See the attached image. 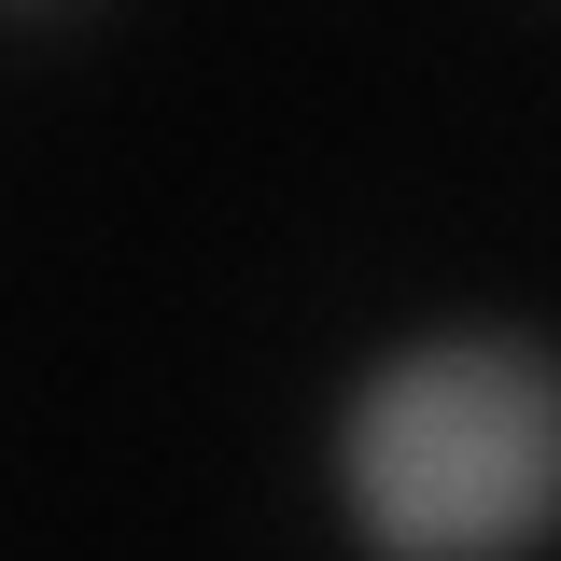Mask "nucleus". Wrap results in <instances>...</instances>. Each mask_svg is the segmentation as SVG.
<instances>
[{"instance_id":"obj_1","label":"nucleus","mask_w":561,"mask_h":561,"mask_svg":"<svg viewBox=\"0 0 561 561\" xmlns=\"http://www.w3.org/2000/svg\"><path fill=\"white\" fill-rule=\"evenodd\" d=\"M337 505L379 561H519L561 534V351L449 323L337 408Z\"/></svg>"}]
</instances>
